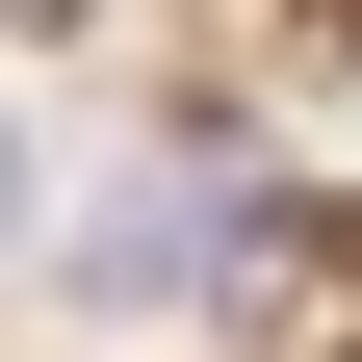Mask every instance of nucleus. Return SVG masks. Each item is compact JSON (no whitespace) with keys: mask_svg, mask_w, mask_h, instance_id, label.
<instances>
[{"mask_svg":"<svg viewBox=\"0 0 362 362\" xmlns=\"http://www.w3.org/2000/svg\"><path fill=\"white\" fill-rule=\"evenodd\" d=\"M52 285H78V310H181V285H207V207L129 181V207H78V233H52Z\"/></svg>","mask_w":362,"mask_h":362,"instance_id":"f257e3e1","label":"nucleus"},{"mask_svg":"<svg viewBox=\"0 0 362 362\" xmlns=\"http://www.w3.org/2000/svg\"><path fill=\"white\" fill-rule=\"evenodd\" d=\"M0 233H26V129H0Z\"/></svg>","mask_w":362,"mask_h":362,"instance_id":"f03ea898","label":"nucleus"}]
</instances>
